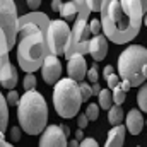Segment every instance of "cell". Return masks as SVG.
<instances>
[{"instance_id": "obj_1", "label": "cell", "mask_w": 147, "mask_h": 147, "mask_svg": "<svg viewBox=\"0 0 147 147\" xmlns=\"http://www.w3.org/2000/svg\"><path fill=\"white\" fill-rule=\"evenodd\" d=\"M99 14L101 31H105V36L116 45L130 43L142 28V19L127 16L120 0H103Z\"/></svg>"}, {"instance_id": "obj_2", "label": "cell", "mask_w": 147, "mask_h": 147, "mask_svg": "<svg viewBox=\"0 0 147 147\" xmlns=\"http://www.w3.org/2000/svg\"><path fill=\"white\" fill-rule=\"evenodd\" d=\"M17 63L26 74H33L41 69L45 58L50 55L46 33L29 22L17 29Z\"/></svg>"}, {"instance_id": "obj_3", "label": "cell", "mask_w": 147, "mask_h": 147, "mask_svg": "<svg viewBox=\"0 0 147 147\" xmlns=\"http://www.w3.org/2000/svg\"><path fill=\"white\" fill-rule=\"evenodd\" d=\"M17 120L21 130L28 135H38L46 128L48 106L45 98L38 91H26V94L17 103Z\"/></svg>"}, {"instance_id": "obj_4", "label": "cell", "mask_w": 147, "mask_h": 147, "mask_svg": "<svg viewBox=\"0 0 147 147\" xmlns=\"http://www.w3.org/2000/svg\"><path fill=\"white\" fill-rule=\"evenodd\" d=\"M118 75L132 87L142 86L147 79V48L140 45L127 46L118 57Z\"/></svg>"}, {"instance_id": "obj_5", "label": "cell", "mask_w": 147, "mask_h": 147, "mask_svg": "<svg viewBox=\"0 0 147 147\" xmlns=\"http://www.w3.org/2000/svg\"><path fill=\"white\" fill-rule=\"evenodd\" d=\"M77 3V16L74 19V28L70 29V38L65 46V57L67 60L74 55H86L89 53V41H91V31L87 28L89 22V7L86 0H75Z\"/></svg>"}, {"instance_id": "obj_6", "label": "cell", "mask_w": 147, "mask_h": 147, "mask_svg": "<svg viewBox=\"0 0 147 147\" xmlns=\"http://www.w3.org/2000/svg\"><path fill=\"white\" fill-rule=\"evenodd\" d=\"M53 105L62 118H74L82 105V96L77 82L69 79H60L53 89Z\"/></svg>"}, {"instance_id": "obj_7", "label": "cell", "mask_w": 147, "mask_h": 147, "mask_svg": "<svg viewBox=\"0 0 147 147\" xmlns=\"http://www.w3.org/2000/svg\"><path fill=\"white\" fill-rule=\"evenodd\" d=\"M69 38H70V28L65 21L62 19L50 21L48 29H46V43H48L50 55H55V57L63 55Z\"/></svg>"}, {"instance_id": "obj_8", "label": "cell", "mask_w": 147, "mask_h": 147, "mask_svg": "<svg viewBox=\"0 0 147 147\" xmlns=\"http://www.w3.org/2000/svg\"><path fill=\"white\" fill-rule=\"evenodd\" d=\"M17 21L19 17L14 0H0V28L7 36L10 50L17 41Z\"/></svg>"}, {"instance_id": "obj_9", "label": "cell", "mask_w": 147, "mask_h": 147, "mask_svg": "<svg viewBox=\"0 0 147 147\" xmlns=\"http://www.w3.org/2000/svg\"><path fill=\"white\" fill-rule=\"evenodd\" d=\"M67 144H69L67 135L63 134L62 127L58 125L46 127L39 139V147H67Z\"/></svg>"}, {"instance_id": "obj_10", "label": "cell", "mask_w": 147, "mask_h": 147, "mask_svg": "<svg viewBox=\"0 0 147 147\" xmlns=\"http://www.w3.org/2000/svg\"><path fill=\"white\" fill-rule=\"evenodd\" d=\"M41 74H43V79L46 84H57L62 75V63H60L58 57L48 55L41 65Z\"/></svg>"}, {"instance_id": "obj_11", "label": "cell", "mask_w": 147, "mask_h": 147, "mask_svg": "<svg viewBox=\"0 0 147 147\" xmlns=\"http://www.w3.org/2000/svg\"><path fill=\"white\" fill-rule=\"evenodd\" d=\"M0 84L7 89H14L17 84V70L9 60V53L0 57Z\"/></svg>"}, {"instance_id": "obj_12", "label": "cell", "mask_w": 147, "mask_h": 147, "mask_svg": "<svg viewBox=\"0 0 147 147\" xmlns=\"http://www.w3.org/2000/svg\"><path fill=\"white\" fill-rule=\"evenodd\" d=\"M67 72H69V77H70L72 80H75V82H82V80L86 79L87 63H86L84 55H74V57L69 58Z\"/></svg>"}, {"instance_id": "obj_13", "label": "cell", "mask_w": 147, "mask_h": 147, "mask_svg": "<svg viewBox=\"0 0 147 147\" xmlns=\"http://www.w3.org/2000/svg\"><path fill=\"white\" fill-rule=\"evenodd\" d=\"M89 53L96 62L105 60V57L108 55V38L103 34H96L94 38H91L89 41Z\"/></svg>"}, {"instance_id": "obj_14", "label": "cell", "mask_w": 147, "mask_h": 147, "mask_svg": "<svg viewBox=\"0 0 147 147\" xmlns=\"http://www.w3.org/2000/svg\"><path fill=\"white\" fill-rule=\"evenodd\" d=\"M125 128L132 134V135H139L144 128V116L140 110H130L127 113L125 118Z\"/></svg>"}, {"instance_id": "obj_15", "label": "cell", "mask_w": 147, "mask_h": 147, "mask_svg": "<svg viewBox=\"0 0 147 147\" xmlns=\"http://www.w3.org/2000/svg\"><path fill=\"white\" fill-rule=\"evenodd\" d=\"M125 132H127V128L123 125H115L110 132H108V139H106L105 147H123Z\"/></svg>"}, {"instance_id": "obj_16", "label": "cell", "mask_w": 147, "mask_h": 147, "mask_svg": "<svg viewBox=\"0 0 147 147\" xmlns=\"http://www.w3.org/2000/svg\"><path fill=\"white\" fill-rule=\"evenodd\" d=\"M7 125H9V105L0 92V134L7 132Z\"/></svg>"}, {"instance_id": "obj_17", "label": "cell", "mask_w": 147, "mask_h": 147, "mask_svg": "<svg viewBox=\"0 0 147 147\" xmlns=\"http://www.w3.org/2000/svg\"><path fill=\"white\" fill-rule=\"evenodd\" d=\"M108 120H110V123L115 127V125H121V121H123V118H125V113L121 110V106H118V105H113L110 110H108Z\"/></svg>"}, {"instance_id": "obj_18", "label": "cell", "mask_w": 147, "mask_h": 147, "mask_svg": "<svg viewBox=\"0 0 147 147\" xmlns=\"http://www.w3.org/2000/svg\"><path fill=\"white\" fill-rule=\"evenodd\" d=\"M60 16H62V19H67V21L75 19V16H77V3H75V0L67 2V3L62 5V9H60Z\"/></svg>"}, {"instance_id": "obj_19", "label": "cell", "mask_w": 147, "mask_h": 147, "mask_svg": "<svg viewBox=\"0 0 147 147\" xmlns=\"http://www.w3.org/2000/svg\"><path fill=\"white\" fill-rule=\"evenodd\" d=\"M98 101H99V108L103 110H110L113 106V94L111 89H101L98 94Z\"/></svg>"}, {"instance_id": "obj_20", "label": "cell", "mask_w": 147, "mask_h": 147, "mask_svg": "<svg viewBox=\"0 0 147 147\" xmlns=\"http://www.w3.org/2000/svg\"><path fill=\"white\" fill-rule=\"evenodd\" d=\"M137 103H139L140 111H146L147 113V82L140 87V91H139V94H137Z\"/></svg>"}, {"instance_id": "obj_21", "label": "cell", "mask_w": 147, "mask_h": 147, "mask_svg": "<svg viewBox=\"0 0 147 147\" xmlns=\"http://www.w3.org/2000/svg\"><path fill=\"white\" fill-rule=\"evenodd\" d=\"M111 94H113V105L121 106V105L125 103V96H127V92H123L120 86H116L115 89H111Z\"/></svg>"}, {"instance_id": "obj_22", "label": "cell", "mask_w": 147, "mask_h": 147, "mask_svg": "<svg viewBox=\"0 0 147 147\" xmlns=\"http://www.w3.org/2000/svg\"><path fill=\"white\" fill-rule=\"evenodd\" d=\"M98 115H99V105H94V103L87 105V108H86V116H87L91 121L98 120Z\"/></svg>"}, {"instance_id": "obj_23", "label": "cell", "mask_w": 147, "mask_h": 147, "mask_svg": "<svg viewBox=\"0 0 147 147\" xmlns=\"http://www.w3.org/2000/svg\"><path fill=\"white\" fill-rule=\"evenodd\" d=\"M10 51V46H9V41H7V36L3 33V29L0 28V57L2 55H7Z\"/></svg>"}, {"instance_id": "obj_24", "label": "cell", "mask_w": 147, "mask_h": 147, "mask_svg": "<svg viewBox=\"0 0 147 147\" xmlns=\"http://www.w3.org/2000/svg\"><path fill=\"white\" fill-rule=\"evenodd\" d=\"M22 87H24L26 91H33V89L36 87V77H34L33 74H26V77H24V80H22Z\"/></svg>"}, {"instance_id": "obj_25", "label": "cell", "mask_w": 147, "mask_h": 147, "mask_svg": "<svg viewBox=\"0 0 147 147\" xmlns=\"http://www.w3.org/2000/svg\"><path fill=\"white\" fill-rule=\"evenodd\" d=\"M87 28H89V31H91L92 36L101 34V21H99V19H91V21L87 22Z\"/></svg>"}, {"instance_id": "obj_26", "label": "cell", "mask_w": 147, "mask_h": 147, "mask_svg": "<svg viewBox=\"0 0 147 147\" xmlns=\"http://www.w3.org/2000/svg\"><path fill=\"white\" fill-rule=\"evenodd\" d=\"M79 89H80V96H82V101H87V99L92 96V91H91V84H87V82H80V84H79Z\"/></svg>"}, {"instance_id": "obj_27", "label": "cell", "mask_w": 147, "mask_h": 147, "mask_svg": "<svg viewBox=\"0 0 147 147\" xmlns=\"http://www.w3.org/2000/svg\"><path fill=\"white\" fill-rule=\"evenodd\" d=\"M19 94H17V91H14V89H10L9 91V94H7V98H5V101H7V105L9 106H17V103H19Z\"/></svg>"}, {"instance_id": "obj_28", "label": "cell", "mask_w": 147, "mask_h": 147, "mask_svg": "<svg viewBox=\"0 0 147 147\" xmlns=\"http://www.w3.org/2000/svg\"><path fill=\"white\" fill-rule=\"evenodd\" d=\"M86 77L94 84V82H98V79H99V74H98V67L96 65H92L91 69H87V74H86Z\"/></svg>"}, {"instance_id": "obj_29", "label": "cell", "mask_w": 147, "mask_h": 147, "mask_svg": "<svg viewBox=\"0 0 147 147\" xmlns=\"http://www.w3.org/2000/svg\"><path fill=\"white\" fill-rule=\"evenodd\" d=\"M86 3H87L91 12H99L101 5H103V0H86Z\"/></svg>"}, {"instance_id": "obj_30", "label": "cell", "mask_w": 147, "mask_h": 147, "mask_svg": "<svg viewBox=\"0 0 147 147\" xmlns=\"http://www.w3.org/2000/svg\"><path fill=\"white\" fill-rule=\"evenodd\" d=\"M106 82H108V87H110V89H115V87L120 84V75H118V74H111L110 77L106 79Z\"/></svg>"}, {"instance_id": "obj_31", "label": "cell", "mask_w": 147, "mask_h": 147, "mask_svg": "<svg viewBox=\"0 0 147 147\" xmlns=\"http://www.w3.org/2000/svg\"><path fill=\"white\" fill-rule=\"evenodd\" d=\"M79 147H99V146H98V142H96L92 137H89V139H82L80 144H79Z\"/></svg>"}, {"instance_id": "obj_32", "label": "cell", "mask_w": 147, "mask_h": 147, "mask_svg": "<svg viewBox=\"0 0 147 147\" xmlns=\"http://www.w3.org/2000/svg\"><path fill=\"white\" fill-rule=\"evenodd\" d=\"M10 139H12V142H17L21 139V128L19 127H12L10 128Z\"/></svg>"}, {"instance_id": "obj_33", "label": "cell", "mask_w": 147, "mask_h": 147, "mask_svg": "<svg viewBox=\"0 0 147 147\" xmlns=\"http://www.w3.org/2000/svg\"><path fill=\"white\" fill-rule=\"evenodd\" d=\"M77 123H79V128H86V127H87V123H89V118L86 116V113L77 116Z\"/></svg>"}, {"instance_id": "obj_34", "label": "cell", "mask_w": 147, "mask_h": 147, "mask_svg": "<svg viewBox=\"0 0 147 147\" xmlns=\"http://www.w3.org/2000/svg\"><path fill=\"white\" fill-rule=\"evenodd\" d=\"M62 0H51V10L53 12H60V9H62Z\"/></svg>"}, {"instance_id": "obj_35", "label": "cell", "mask_w": 147, "mask_h": 147, "mask_svg": "<svg viewBox=\"0 0 147 147\" xmlns=\"http://www.w3.org/2000/svg\"><path fill=\"white\" fill-rule=\"evenodd\" d=\"M113 72H115L113 65H106V67H105V70H103V75H105V79H108V77H110Z\"/></svg>"}, {"instance_id": "obj_36", "label": "cell", "mask_w": 147, "mask_h": 147, "mask_svg": "<svg viewBox=\"0 0 147 147\" xmlns=\"http://www.w3.org/2000/svg\"><path fill=\"white\" fill-rule=\"evenodd\" d=\"M118 86L121 87V91H123V92H128V91L132 89V86H130V82H127V80H123V82H120Z\"/></svg>"}, {"instance_id": "obj_37", "label": "cell", "mask_w": 147, "mask_h": 147, "mask_svg": "<svg viewBox=\"0 0 147 147\" xmlns=\"http://www.w3.org/2000/svg\"><path fill=\"white\" fill-rule=\"evenodd\" d=\"M28 5H29L33 10H36L38 7L41 5V0H28Z\"/></svg>"}, {"instance_id": "obj_38", "label": "cell", "mask_w": 147, "mask_h": 147, "mask_svg": "<svg viewBox=\"0 0 147 147\" xmlns=\"http://www.w3.org/2000/svg\"><path fill=\"white\" fill-rule=\"evenodd\" d=\"M0 147H14L12 144H9V142L5 140V137H3V134H0Z\"/></svg>"}, {"instance_id": "obj_39", "label": "cell", "mask_w": 147, "mask_h": 147, "mask_svg": "<svg viewBox=\"0 0 147 147\" xmlns=\"http://www.w3.org/2000/svg\"><path fill=\"white\" fill-rule=\"evenodd\" d=\"M91 91H92V94H94V96H98V94H99V91H101L99 84H98V82H94V84H92V87H91Z\"/></svg>"}, {"instance_id": "obj_40", "label": "cell", "mask_w": 147, "mask_h": 147, "mask_svg": "<svg viewBox=\"0 0 147 147\" xmlns=\"http://www.w3.org/2000/svg\"><path fill=\"white\" fill-rule=\"evenodd\" d=\"M79 144H80V142H79L77 139H74V140H70V142L67 144V147H79Z\"/></svg>"}, {"instance_id": "obj_41", "label": "cell", "mask_w": 147, "mask_h": 147, "mask_svg": "<svg viewBox=\"0 0 147 147\" xmlns=\"http://www.w3.org/2000/svg\"><path fill=\"white\" fill-rule=\"evenodd\" d=\"M75 139H77L79 142H80V140L84 139V134H82V130H77V134H75Z\"/></svg>"}, {"instance_id": "obj_42", "label": "cell", "mask_w": 147, "mask_h": 147, "mask_svg": "<svg viewBox=\"0 0 147 147\" xmlns=\"http://www.w3.org/2000/svg\"><path fill=\"white\" fill-rule=\"evenodd\" d=\"M62 130H63V134H65L67 137L70 135V130H69V127H62Z\"/></svg>"}, {"instance_id": "obj_43", "label": "cell", "mask_w": 147, "mask_h": 147, "mask_svg": "<svg viewBox=\"0 0 147 147\" xmlns=\"http://www.w3.org/2000/svg\"><path fill=\"white\" fill-rule=\"evenodd\" d=\"M142 22H146V26H147V14H144V17H142Z\"/></svg>"}, {"instance_id": "obj_44", "label": "cell", "mask_w": 147, "mask_h": 147, "mask_svg": "<svg viewBox=\"0 0 147 147\" xmlns=\"http://www.w3.org/2000/svg\"><path fill=\"white\" fill-rule=\"evenodd\" d=\"M146 125H147V120H146Z\"/></svg>"}, {"instance_id": "obj_45", "label": "cell", "mask_w": 147, "mask_h": 147, "mask_svg": "<svg viewBox=\"0 0 147 147\" xmlns=\"http://www.w3.org/2000/svg\"><path fill=\"white\" fill-rule=\"evenodd\" d=\"M137 147H140V146H137Z\"/></svg>"}]
</instances>
